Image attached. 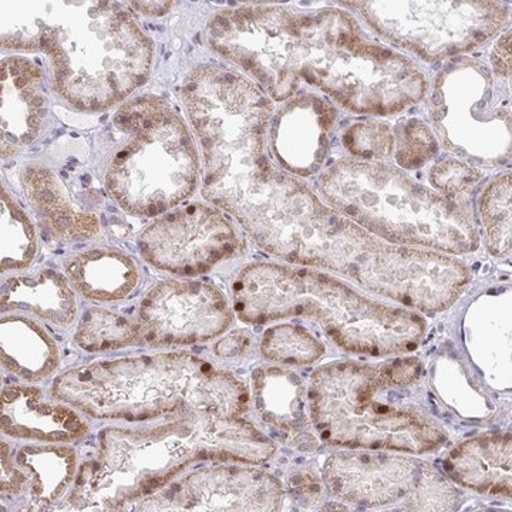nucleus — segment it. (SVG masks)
Segmentation results:
<instances>
[{
	"label": "nucleus",
	"mask_w": 512,
	"mask_h": 512,
	"mask_svg": "<svg viewBox=\"0 0 512 512\" xmlns=\"http://www.w3.org/2000/svg\"><path fill=\"white\" fill-rule=\"evenodd\" d=\"M47 100L42 73L25 59L2 63V153L28 146L43 128Z\"/></svg>",
	"instance_id": "nucleus-18"
},
{
	"label": "nucleus",
	"mask_w": 512,
	"mask_h": 512,
	"mask_svg": "<svg viewBox=\"0 0 512 512\" xmlns=\"http://www.w3.org/2000/svg\"><path fill=\"white\" fill-rule=\"evenodd\" d=\"M330 126L332 117L322 100L312 96L292 100L272 124L276 157L292 173L303 177L316 173L325 160Z\"/></svg>",
	"instance_id": "nucleus-16"
},
{
	"label": "nucleus",
	"mask_w": 512,
	"mask_h": 512,
	"mask_svg": "<svg viewBox=\"0 0 512 512\" xmlns=\"http://www.w3.org/2000/svg\"><path fill=\"white\" fill-rule=\"evenodd\" d=\"M76 453L64 446L2 443L3 497H20L29 510H49L76 480Z\"/></svg>",
	"instance_id": "nucleus-15"
},
{
	"label": "nucleus",
	"mask_w": 512,
	"mask_h": 512,
	"mask_svg": "<svg viewBox=\"0 0 512 512\" xmlns=\"http://www.w3.org/2000/svg\"><path fill=\"white\" fill-rule=\"evenodd\" d=\"M382 367L330 363L312 375L308 399L320 437L355 450L423 454L446 441V433L416 407L390 392Z\"/></svg>",
	"instance_id": "nucleus-7"
},
{
	"label": "nucleus",
	"mask_w": 512,
	"mask_h": 512,
	"mask_svg": "<svg viewBox=\"0 0 512 512\" xmlns=\"http://www.w3.org/2000/svg\"><path fill=\"white\" fill-rule=\"evenodd\" d=\"M247 339V335H244V333L228 336V338L218 343L217 355L222 357L239 355V353L244 352L245 346H247Z\"/></svg>",
	"instance_id": "nucleus-32"
},
{
	"label": "nucleus",
	"mask_w": 512,
	"mask_h": 512,
	"mask_svg": "<svg viewBox=\"0 0 512 512\" xmlns=\"http://www.w3.org/2000/svg\"><path fill=\"white\" fill-rule=\"evenodd\" d=\"M320 192L343 217L400 247L476 251V218L470 202L414 183L392 165L342 161L322 177Z\"/></svg>",
	"instance_id": "nucleus-6"
},
{
	"label": "nucleus",
	"mask_w": 512,
	"mask_h": 512,
	"mask_svg": "<svg viewBox=\"0 0 512 512\" xmlns=\"http://www.w3.org/2000/svg\"><path fill=\"white\" fill-rule=\"evenodd\" d=\"M210 45L254 74L276 99L299 79L359 113L390 114L423 97L426 80L409 60L360 39L346 13L295 16L282 8L228 10L212 20Z\"/></svg>",
	"instance_id": "nucleus-1"
},
{
	"label": "nucleus",
	"mask_w": 512,
	"mask_h": 512,
	"mask_svg": "<svg viewBox=\"0 0 512 512\" xmlns=\"http://www.w3.org/2000/svg\"><path fill=\"white\" fill-rule=\"evenodd\" d=\"M305 384L288 369L262 367L254 373L255 406L262 419L276 429L305 427Z\"/></svg>",
	"instance_id": "nucleus-24"
},
{
	"label": "nucleus",
	"mask_w": 512,
	"mask_h": 512,
	"mask_svg": "<svg viewBox=\"0 0 512 512\" xmlns=\"http://www.w3.org/2000/svg\"><path fill=\"white\" fill-rule=\"evenodd\" d=\"M448 476L456 483L488 495L510 497L511 436H481L461 443L446 460Z\"/></svg>",
	"instance_id": "nucleus-19"
},
{
	"label": "nucleus",
	"mask_w": 512,
	"mask_h": 512,
	"mask_svg": "<svg viewBox=\"0 0 512 512\" xmlns=\"http://www.w3.org/2000/svg\"><path fill=\"white\" fill-rule=\"evenodd\" d=\"M276 447L248 421L184 409L146 429H106L77 473L79 510L120 511L156 493L200 461L264 463Z\"/></svg>",
	"instance_id": "nucleus-3"
},
{
	"label": "nucleus",
	"mask_w": 512,
	"mask_h": 512,
	"mask_svg": "<svg viewBox=\"0 0 512 512\" xmlns=\"http://www.w3.org/2000/svg\"><path fill=\"white\" fill-rule=\"evenodd\" d=\"M25 184L40 220L57 237L89 238L99 232L96 215L76 210L55 174L47 170H29Z\"/></svg>",
	"instance_id": "nucleus-23"
},
{
	"label": "nucleus",
	"mask_w": 512,
	"mask_h": 512,
	"mask_svg": "<svg viewBox=\"0 0 512 512\" xmlns=\"http://www.w3.org/2000/svg\"><path fill=\"white\" fill-rule=\"evenodd\" d=\"M261 350L271 362L301 366L319 360L325 346L299 326L281 325L266 330Z\"/></svg>",
	"instance_id": "nucleus-28"
},
{
	"label": "nucleus",
	"mask_w": 512,
	"mask_h": 512,
	"mask_svg": "<svg viewBox=\"0 0 512 512\" xmlns=\"http://www.w3.org/2000/svg\"><path fill=\"white\" fill-rule=\"evenodd\" d=\"M239 248L234 227L205 205H190L165 215L140 238L141 254L150 264L185 276L205 274Z\"/></svg>",
	"instance_id": "nucleus-12"
},
{
	"label": "nucleus",
	"mask_w": 512,
	"mask_h": 512,
	"mask_svg": "<svg viewBox=\"0 0 512 512\" xmlns=\"http://www.w3.org/2000/svg\"><path fill=\"white\" fill-rule=\"evenodd\" d=\"M382 367V372L387 379L396 386L404 387L416 383L420 379L421 365L419 360L409 357V359H399L396 362L387 363Z\"/></svg>",
	"instance_id": "nucleus-31"
},
{
	"label": "nucleus",
	"mask_w": 512,
	"mask_h": 512,
	"mask_svg": "<svg viewBox=\"0 0 512 512\" xmlns=\"http://www.w3.org/2000/svg\"><path fill=\"white\" fill-rule=\"evenodd\" d=\"M36 254V234L28 215L2 190V271L23 269Z\"/></svg>",
	"instance_id": "nucleus-27"
},
{
	"label": "nucleus",
	"mask_w": 512,
	"mask_h": 512,
	"mask_svg": "<svg viewBox=\"0 0 512 512\" xmlns=\"http://www.w3.org/2000/svg\"><path fill=\"white\" fill-rule=\"evenodd\" d=\"M28 311L55 325H69L76 315L74 293L63 276L45 269L10 278L2 288V311Z\"/></svg>",
	"instance_id": "nucleus-22"
},
{
	"label": "nucleus",
	"mask_w": 512,
	"mask_h": 512,
	"mask_svg": "<svg viewBox=\"0 0 512 512\" xmlns=\"http://www.w3.org/2000/svg\"><path fill=\"white\" fill-rule=\"evenodd\" d=\"M390 146H392V136L387 133V130L373 128V126L352 128L349 138H346V147H349L355 156L365 158L384 156Z\"/></svg>",
	"instance_id": "nucleus-30"
},
{
	"label": "nucleus",
	"mask_w": 512,
	"mask_h": 512,
	"mask_svg": "<svg viewBox=\"0 0 512 512\" xmlns=\"http://www.w3.org/2000/svg\"><path fill=\"white\" fill-rule=\"evenodd\" d=\"M282 494L278 478L265 471L212 467L175 478L130 507L137 511H278Z\"/></svg>",
	"instance_id": "nucleus-13"
},
{
	"label": "nucleus",
	"mask_w": 512,
	"mask_h": 512,
	"mask_svg": "<svg viewBox=\"0 0 512 512\" xmlns=\"http://www.w3.org/2000/svg\"><path fill=\"white\" fill-rule=\"evenodd\" d=\"M235 311L247 323L309 318L348 352L390 356L420 345L426 322L416 313L370 301L326 274L272 264L245 268L234 284Z\"/></svg>",
	"instance_id": "nucleus-5"
},
{
	"label": "nucleus",
	"mask_w": 512,
	"mask_h": 512,
	"mask_svg": "<svg viewBox=\"0 0 512 512\" xmlns=\"http://www.w3.org/2000/svg\"><path fill=\"white\" fill-rule=\"evenodd\" d=\"M359 9L379 35L430 62L480 46L508 16L495 2H363Z\"/></svg>",
	"instance_id": "nucleus-11"
},
{
	"label": "nucleus",
	"mask_w": 512,
	"mask_h": 512,
	"mask_svg": "<svg viewBox=\"0 0 512 512\" xmlns=\"http://www.w3.org/2000/svg\"><path fill=\"white\" fill-rule=\"evenodd\" d=\"M114 126L130 136L107 173V188L124 210L156 217L190 197L197 185V150L167 103L144 97L126 104Z\"/></svg>",
	"instance_id": "nucleus-9"
},
{
	"label": "nucleus",
	"mask_w": 512,
	"mask_h": 512,
	"mask_svg": "<svg viewBox=\"0 0 512 512\" xmlns=\"http://www.w3.org/2000/svg\"><path fill=\"white\" fill-rule=\"evenodd\" d=\"M264 148L251 138L215 154L205 165L204 197L234 215L271 254L355 279L383 242L275 170Z\"/></svg>",
	"instance_id": "nucleus-2"
},
{
	"label": "nucleus",
	"mask_w": 512,
	"mask_h": 512,
	"mask_svg": "<svg viewBox=\"0 0 512 512\" xmlns=\"http://www.w3.org/2000/svg\"><path fill=\"white\" fill-rule=\"evenodd\" d=\"M138 339H141L138 320L97 308L84 315L76 335L77 343L89 352L126 348Z\"/></svg>",
	"instance_id": "nucleus-25"
},
{
	"label": "nucleus",
	"mask_w": 512,
	"mask_h": 512,
	"mask_svg": "<svg viewBox=\"0 0 512 512\" xmlns=\"http://www.w3.org/2000/svg\"><path fill=\"white\" fill-rule=\"evenodd\" d=\"M323 480L339 500L372 510L448 511L457 501L456 490L430 464L379 450L333 454Z\"/></svg>",
	"instance_id": "nucleus-10"
},
{
	"label": "nucleus",
	"mask_w": 512,
	"mask_h": 512,
	"mask_svg": "<svg viewBox=\"0 0 512 512\" xmlns=\"http://www.w3.org/2000/svg\"><path fill=\"white\" fill-rule=\"evenodd\" d=\"M53 397L96 419L147 421L184 409L237 419L249 393L231 373L188 353L96 362L57 377Z\"/></svg>",
	"instance_id": "nucleus-4"
},
{
	"label": "nucleus",
	"mask_w": 512,
	"mask_h": 512,
	"mask_svg": "<svg viewBox=\"0 0 512 512\" xmlns=\"http://www.w3.org/2000/svg\"><path fill=\"white\" fill-rule=\"evenodd\" d=\"M0 356L8 372L28 382L45 379L59 365L55 340L42 326L20 316L2 320Z\"/></svg>",
	"instance_id": "nucleus-20"
},
{
	"label": "nucleus",
	"mask_w": 512,
	"mask_h": 512,
	"mask_svg": "<svg viewBox=\"0 0 512 512\" xmlns=\"http://www.w3.org/2000/svg\"><path fill=\"white\" fill-rule=\"evenodd\" d=\"M480 174L466 164L448 163L434 168L431 181L441 194L454 200H466L468 192L476 185Z\"/></svg>",
	"instance_id": "nucleus-29"
},
{
	"label": "nucleus",
	"mask_w": 512,
	"mask_h": 512,
	"mask_svg": "<svg viewBox=\"0 0 512 512\" xmlns=\"http://www.w3.org/2000/svg\"><path fill=\"white\" fill-rule=\"evenodd\" d=\"M70 281L82 295L94 301H119L137 288L136 262L121 252L94 249L74 256L67 264Z\"/></svg>",
	"instance_id": "nucleus-21"
},
{
	"label": "nucleus",
	"mask_w": 512,
	"mask_h": 512,
	"mask_svg": "<svg viewBox=\"0 0 512 512\" xmlns=\"http://www.w3.org/2000/svg\"><path fill=\"white\" fill-rule=\"evenodd\" d=\"M234 315L224 295L200 282L165 281L141 302V339L154 348L183 346L217 338Z\"/></svg>",
	"instance_id": "nucleus-14"
},
{
	"label": "nucleus",
	"mask_w": 512,
	"mask_h": 512,
	"mask_svg": "<svg viewBox=\"0 0 512 512\" xmlns=\"http://www.w3.org/2000/svg\"><path fill=\"white\" fill-rule=\"evenodd\" d=\"M485 244L494 256L511 254V175L488 185L480 204Z\"/></svg>",
	"instance_id": "nucleus-26"
},
{
	"label": "nucleus",
	"mask_w": 512,
	"mask_h": 512,
	"mask_svg": "<svg viewBox=\"0 0 512 512\" xmlns=\"http://www.w3.org/2000/svg\"><path fill=\"white\" fill-rule=\"evenodd\" d=\"M2 431L20 440L63 443L80 439L86 421L64 404L49 403L36 387L10 386L2 392Z\"/></svg>",
	"instance_id": "nucleus-17"
},
{
	"label": "nucleus",
	"mask_w": 512,
	"mask_h": 512,
	"mask_svg": "<svg viewBox=\"0 0 512 512\" xmlns=\"http://www.w3.org/2000/svg\"><path fill=\"white\" fill-rule=\"evenodd\" d=\"M40 50L53 62L57 92L80 110L101 111L146 82L153 46L126 12L109 3L76 9L45 25Z\"/></svg>",
	"instance_id": "nucleus-8"
}]
</instances>
